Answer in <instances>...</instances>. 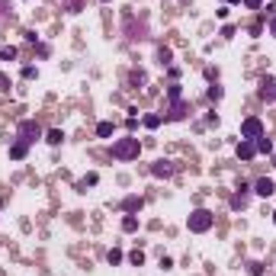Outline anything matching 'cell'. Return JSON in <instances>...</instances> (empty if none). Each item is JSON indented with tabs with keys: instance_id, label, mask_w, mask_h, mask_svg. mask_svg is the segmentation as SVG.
<instances>
[{
	"instance_id": "obj_1",
	"label": "cell",
	"mask_w": 276,
	"mask_h": 276,
	"mask_svg": "<svg viewBox=\"0 0 276 276\" xmlns=\"http://www.w3.org/2000/svg\"><path fill=\"white\" fill-rule=\"evenodd\" d=\"M109 154H113L116 161H135V157L142 154V142H138V138H132V135H125V138H113Z\"/></svg>"
},
{
	"instance_id": "obj_2",
	"label": "cell",
	"mask_w": 276,
	"mask_h": 276,
	"mask_svg": "<svg viewBox=\"0 0 276 276\" xmlns=\"http://www.w3.org/2000/svg\"><path fill=\"white\" fill-rule=\"evenodd\" d=\"M212 225H215V215H212L209 209H193L186 215V228L193 231V235H206Z\"/></svg>"
},
{
	"instance_id": "obj_3",
	"label": "cell",
	"mask_w": 276,
	"mask_h": 276,
	"mask_svg": "<svg viewBox=\"0 0 276 276\" xmlns=\"http://www.w3.org/2000/svg\"><path fill=\"white\" fill-rule=\"evenodd\" d=\"M16 138L26 142V145H35L39 138H45V132H42V125L35 119H23L20 125H16Z\"/></svg>"
},
{
	"instance_id": "obj_4",
	"label": "cell",
	"mask_w": 276,
	"mask_h": 276,
	"mask_svg": "<svg viewBox=\"0 0 276 276\" xmlns=\"http://www.w3.org/2000/svg\"><path fill=\"white\" fill-rule=\"evenodd\" d=\"M260 135H267V128H263V122L257 119V116H247V119L241 122V138H260Z\"/></svg>"
},
{
	"instance_id": "obj_5",
	"label": "cell",
	"mask_w": 276,
	"mask_h": 276,
	"mask_svg": "<svg viewBox=\"0 0 276 276\" xmlns=\"http://www.w3.org/2000/svg\"><path fill=\"white\" fill-rule=\"evenodd\" d=\"M228 206H231V212H244V209H247V206H250V183H241V186H238V193L228 199Z\"/></svg>"
},
{
	"instance_id": "obj_6",
	"label": "cell",
	"mask_w": 276,
	"mask_h": 276,
	"mask_svg": "<svg viewBox=\"0 0 276 276\" xmlns=\"http://www.w3.org/2000/svg\"><path fill=\"white\" fill-rule=\"evenodd\" d=\"M257 96H260L263 103H276V77L273 74L260 77V84H257Z\"/></svg>"
},
{
	"instance_id": "obj_7",
	"label": "cell",
	"mask_w": 276,
	"mask_h": 276,
	"mask_svg": "<svg viewBox=\"0 0 276 276\" xmlns=\"http://www.w3.org/2000/svg\"><path fill=\"white\" fill-rule=\"evenodd\" d=\"M125 29H128V39H132V42L148 39V23H145V16H142V23H135V16H128V20H125Z\"/></svg>"
},
{
	"instance_id": "obj_8",
	"label": "cell",
	"mask_w": 276,
	"mask_h": 276,
	"mask_svg": "<svg viewBox=\"0 0 276 276\" xmlns=\"http://www.w3.org/2000/svg\"><path fill=\"white\" fill-rule=\"evenodd\" d=\"M151 174H154L157 180H167V177H174V174H177V164H174V161H167V157H157V161L151 164Z\"/></svg>"
},
{
	"instance_id": "obj_9",
	"label": "cell",
	"mask_w": 276,
	"mask_h": 276,
	"mask_svg": "<svg viewBox=\"0 0 276 276\" xmlns=\"http://www.w3.org/2000/svg\"><path fill=\"white\" fill-rule=\"evenodd\" d=\"M186 113H189V103H186V100H174V103L167 106L164 122H180V119H186Z\"/></svg>"
},
{
	"instance_id": "obj_10",
	"label": "cell",
	"mask_w": 276,
	"mask_h": 276,
	"mask_svg": "<svg viewBox=\"0 0 276 276\" xmlns=\"http://www.w3.org/2000/svg\"><path fill=\"white\" fill-rule=\"evenodd\" d=\"M250 193H254V196H263V199H267V196H273V193H276V180H273V177H260V180H254Z\"/></svg>"
},
{
	"instance_id": "obj_11",
	"label": "cell",
	"mask_w": 276,
	"mask_h": 276,
	"mask_svg": "<svg viewBox=\"0 0 276 276\" xmlns=\"http://www.w3.org/2000/svg\"><path fill=\"white\" fill-rule=\"evenodd\" d=\"M235 154L241 157V161H254V157H257V145L250 142V138H241L238 148H235Z\"/></svg>"
},
{
	"instance_id": "obj_12",
	"label": "cell",
	"mask_w": 276,
	"mask_h": 276,
	"mask_svg": "<svg viewBox=\"0 0 276 276\" xmlns=\"http://www.w3.org/2000/svg\"><path fill=\"white\" fill-rule=\"evenodd\" d=\"M142 196H125V199H122V212H125V215H138V212H142Z\"/></svg>"
},
{
	"instance_id": "obj_13",
	"label": "cell",
	"mask_w": 276,
	"mask_h": 276,
	"mask_svg": "<svg viewBox=\"0 0 276 276\" xmlns=\"http://www.w3.org/2000/svg\"><path fill=\"white\" fill-rule=\"evenodd\" d=\"M154 61H157L161 67H170V64H174V48H167V45H157Z\"/></svg>"
},
{
	"instance_id": "obj_14",
	"label": "cell",
	"mask_w": 276,
	"mask_h": 276,
	"mask_svg": "<svg viewBox=\"0 0 276 276\" xmlns=\"http://www.w3.org/2000/svg\"><path fill=\"white\" fill-rule=\"evenodd\" d=\"M26 154H29V145L16 138V142L10 145V161H23V157H26Z\"/></svg>"
},
{
	"instance_id": "obj_15",
	"label": "cell",
	"mask_w": 276,
	"mask_h": 276,
	"mask_svg": "<svg viewBox=\"0 0 276 276\" xmlns=\"http://www.w3.org/2000/svg\"><path fill=\"white\" fill-rule=\"evenodd\" d=\"M161 122H164V113H148V116H142V125H145V128H151V132H154Z\"/></svg>"
},
{
	"instance_id": "obj_16",
	"label": "cell",
	"mask_w": 276,
	"mask_h": 276,
	"mask_svg": "<svg viewBox=\"0 0 276 276\" xmlns=\"http://www.w3.org/2000/svg\"><path fill=\"white\" fill-rule=\"evenodd\" d=\"M61 142H64V132H61V128H48V132H45V145H52V148H58Z\"/></svg>"
},
{
	"instance_id": "obj_17",
	"label": "cell",
	"mask_w": 276,
	"mask_h": 276,
	"mask_svg": "<svg viewBox=\"0 0 276 276\" xmlns=\"http://www.w3.org/2000/svg\"><path fill=\"white\" fill-rule=\"evenodd\" d=\"M257 145V154H273V142H270L267 135H260V138H254Z\"/></svg>"
},
{
	"instance_id": "obj_18",
	"label": "cell",
	"mask_w": 276,
	"mask_h": 276,
	"mask_svg": "<svg viewBox=\"0 0 276 276\" xmlns=\"http://www.w3.org/2000/svg\"><path fill=\"white\" fill-rule=\"evenodd\" d=\"M122 231H125V235H135V231H138V215H125V218H122Z\"/></svg>"
},
{
	"instance_id": "obj_19",
	"label": "cell",
	"mask_w": 276,
	"mask_h": 276,
	"mask_svg": "<svg viewBox=\"0 0 276 276\" xmlns=\"http://www.w3.org/2000/svg\"><path fill=\"white\" fill-rule=\"evenodd\" d=\"M113 132H116L113 122H100V125H96V138H113Z\"/></svg>"
},
{
	"instance_id": "obj_20",
	"label": "cell",
	"mask_w": 276,
	"mask_h": 276,
	"mask_svg": "<svg viewBox=\"0 0 276 276\" xmlns=\"http://www.w3.org/2000/svg\"><path fill=\"white\" fill-rule=\"evenodd\" d=\"M206 96H209L212 103H218L225 96V90H222V84H209V90H206Z\"/></svg>"
},
{
	"instance_id": "obj_21",
	"label": "cell",
	"mask_w": 276,
	"mask_h": 276,
	"mask_svg": "<svg viewBox=\"0 0 276 276\" xmlns=\"http://www.w3.org/2000/svg\"><path fill=\"white\" fill-rule=\"evenodd\" d=\"M128 84H132V87H145L148 77H145V71H132V74H128Z\"/></svg>"
},
{
	"instance_id": "obj_22",
	"label": "cell",
	"mask_w": 276,
	"mask_h": 276,
	"mask_svg": "<svg viewBox=\"0 0 276 276\" xmlns=\"http://www.w3.org/2000/svg\"><path fill=\"white\" fill-rule=\"evenodd\" d=\"M16 55H20L16 45H3V48H0V61H16Z\"/></svg>"
},
{
	"instance_id": "obj_23",
	"label": "cell",
	"mask_w": 276,
	"mask_h": 276,
	"mask_svg": "<svg viewBox=\"0 0 276 276\" xmlns=\"http://www.w3.org/2000/svg\"><path fill=\"white\" fill-rule=\"evenodd\" d=\"M167 100L174 103V100H183V90H180V84H170L167 87Z\"/></svg>"
},
{
	"instance_id": "obj_24",
	"label": "cell",
	"mask_w": 276,
	"mask_h": 276,
	"mask_svg": "<svg viewBox=\"0 0 276 276\" xmlns=\"http://www.w3.org/2000/svg\"><path fill=\"white\" fill-rule=\"evenodd\" d=\"M247 273L250 276H263V263L260 260H247Z\"/></svg>"
},
{
	"instance_id": "obj_25",
	"label": "cell",
	"mask_w": 276,
	"mask_h": 276,
	"mask_svg": "<svg viewBox=\"0 0 276 276\" xmlns=\"http://www.w3.org/2000/svg\"><path fill=\"white\" fill-rule=\"evenodd\" d=\"M128 263H132V267H142V263H145V254H142V250H132V254H128Z\"/></svg>"
},
{
	"instance_id": "obj_26",
	"label": "cell",
	"mask_w": 276,
	"mask_h": 276,
	"mask_svg": "<svg viewBox=\"0 0 276 276\" xmlns=\"http://www.w3.org/2000/svg\"><path fill=\"white\" fill-rule=\"evenodd\" d=\"M81 7H84V0H67V3H64L67 13H81Z\"/></svg>"
},
{
	"instance_id": "obj_27",
	"label": "cell",
	"mask_w": 276,
	"mask_h": 276,
	"mask_svg": "<svg viewBox=\"0 0 276 276\" xmlns=\"http://www.w3.org/2000/svg\"><path fill=\"white\" fill-rule=\"evenodd\" d=\"M106 260L113 263V267H116V263H122V250H116V247H113V250L106 254Z\"/></svg>"
},
{
	"instance_id": "obj_28",
	"label": "cell",
	"mask_w": 276,
	"mask_h": 276,
	"mask_svg": "<svg viewBox=\"0 0 276 276\" xmlns=\"http://www.w3.org/2000/svg\"><path fill=\"white\" fill-rule=\"evenodd\" d=\"M23 77H26V81H32V77H39V67L26 64V67H23Z\"/></svg>"
},
{
	"instance_id": "obj_29",
	"label": "cell",
	"mask_w": 276,
	"mask_h": 276,
	"mask_svg": "<svg viewBox=\"0 0 276 276\" xmlns=\"http://www.w3.org/2000/svg\"><path fill=\"white\" fill-rule=\"evenodd\" d=\"M35 55H39V58H48V55H52V45H45V42H39V48H35Z\"/></svg>"
},
{
	"instance_id": "obj_30",
	"label": "cell",
	"mask_w": 276,
	"mask_h": 276,
	"mask_svg": "<svg viewBox=\"0 0 276 276\" xmlns=\"http://www.w3.org/2000/svg\"><path fill=\"white\" fill-rule=\"evenodd\" d=\"M244 7H247V10H260L263 0H244Z\"/></svg>"
},
{
	"instance_id": "obj_31",
	"label": "cell",
	"mask_w": 276,
	"mask_h": 276,
	"mask_svg": "<svg viewBox=\"0 0 276 276\" xmlns=\"http://www.w3.org/2000/svg\"><path fill=\"white\" fill-rule=\"evenodd\" d=\"M0 90H10V77L3 74V71H0Z\"/></svg>"
},
{
	"instance_id": "obj_32",
	"label": "cell",
	"mask_w": 276,
	"mask_h": 276,
	"mask_svg": "<svg viewBox=\"0 0 276 276\" xmlns=\"http://www.w3.org/2000/svg\"><path fill=\"white\" fill-rule=\"evenodd\" d=\"M235 35V26H222V39H231Z\"/></svg>"
},
{
	"instance_id": "obj_33",
	"label": "cell",
	"mask_w": 276,
	"mask_h": 276,
	"mask_svg": "<svg viewBox=\"0 0 276 276\" xmlns=\"http://www.w3.org/2000/svg\"><path fill=\"white\" fill-rule=\"evenodd\" d=\"M267 32H270V35H273V39H276V16H270V26H267Z\"/></svg>"
},
{
	"instance_id": "obj_34",
	"label": "cell",
	"mask_w": 276,
	"mask_h": 276,
	"mask_svg": "<svg viewBox=\"0 0 276 276\" xmlns=\"http://www.w3.org/2000/svg\"><path fill=\"white\" fill-rule=\"evenodd\" d=\"M267 13H270V16H276V0H270V3H267Z\"/></svg>"
},
{
	"instance_id": "obj_35",
	"label": "cell",
	"mask_w": 276,
	"mask_h": 276,
	"mask_svg": "<svg viewBox=\"0 0 276 276\" xmlns=\"http://www.w3.org/2000/svg\"><path fill=\"white\" fill-rule=\"evenodd\" d=\"M231 3H244V0H225V7H231Z\"/></svg>"
},
{
	"instance_id": "obj_36",
	"label": "cell",
	"mask_w": 276,
	"mask_h": 276,
	"mask_svg": "<svg viewBox=\"0 0 276 276\" xmlns=\"http://www.w3.org/2000/svg\"><path fill=\"white\" fill-rule=\"evenodd\" d=\"M273 225H276V212H273Z\"/></svg>"
},
{
	"instance_id": "obj_37",
	"label": "cell",
	"mask_w": 276,
	"mask_h": 276,
	"mask_svg": "<svg viewBox=\"0 0 276 276\" xmlns=\"http://www.w3.org/2000/svg\"><path fill=\"white\" fill-rule=\"evenodd\" d=\"M100 3H109V0H100Z\"/></svg>"
},
{
	"instance_id": "obj_38",
	"label": "cell",
	"mask_w": 276,
	"mask_h": 276,
	"mask_svg": "<svg viewBox=\"0 0 276 276\" xmlns=\"http://www.w3.org/2000/svg\"><path fill=\"white\" fill-rule=\"evenodd\" d=\"M273 167H276V157H273Z\"/></svg>"
}]
</instances>
